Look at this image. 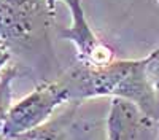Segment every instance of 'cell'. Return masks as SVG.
<instances>
[{"instance_id":"2","label":"cell","mask_w":159,"mask_h":140,"mask_svg":"<svg viewBox=\"0 0 159 140\" xmlns=\"http://www.w3.org/2000/svg\"><path fill=\"white\" fill-rule=\"evenodd\" d=\"M54 5L51 0H0V42L13 49L45 40Z\"/></svg>"},{"instance_id":"9","label":"cell","mask_w":159,"mask_h":140,"mask_svg":"<svg viewBox=\"0 0 159 140\" xmlns=\"http://www.w3.org/2000/svg\"><path fill=\"white\" fill-rule=\"evenodd\" d=\"M156 140H159V127H157V135H156Z\"/></svg>"},{"instance_id":"10","label":"cell","mask_w":159,"mask_h":140,"mask_svg":"<svg viewBox=\"0 0 159 140\" xmlns=\"http://www.w3.org/2000/svg\"><path fill=\"white\" fill-rule=\"evenodd\" d=\"M51 2H52V3H56V2H59V0H51ZM61 2H64V0H61Z\"/></svg>"},{"instance_id":"3","label":"cell","mask_w":159,"mask_h":140,"mask_svg":"<svg viewBox=\"0 0 159 140\" xmlns=\"http://www.w3.org/2000/svg\"><path fill=\"white\" fill-rule=\"evenodd\" d=\"M64 3L70 11L72 22L70 25L59 30V37L75 45L78 62L86 65H102L113 61V49L92 30L81 0H64Z\"/></svg>"},{"instance_id":"8","label":"cell","mask_w":159,"mask_h":140,"mask_svg":"<svg viewBox=\"0 0 159 140\" xmlns=\"http://www.w3.org/2000/svg\"><path fill=\"white\" fill-rule=\"evenodd\" d=\"M11 57H13V49L7 43L0 42V73L10 65Z\"/></svg>"},{"instance_id":"7","label":"cell","mask_w":159,"mask_h":140,"mask_svg":"<svg viewBox=\"0 0 159 140\" xmlns=\"http://www.w3.org/2000/svg\"><path fill=\"white\" fill-rule=\"evenodd\" d=\"M145 61V72L151 83V86L154 88V91L159 94V46L151 51L148 56L143 57Z\"/></svg>"},{"instance_id":"5","label":"cell","mask_w":159,"mask_h":140,"mask_svg":"<svg viewBox=\"0 0 159 140\" xmlns=\"http://www.w3.org/2000/svg\"><path fill=\"white\" fill-rule=\"evenodd\" d=\"M19 69L16 65H8L0 73V135L7 120L8 110L13 104V81L18 76Z\"/></svg>"},{"instance_id":"4","label":"cell","mask_w":159,"mask_h":140,"mask_svg":"<svg viewBox=\"0 0 159 140\" xmlns=\"http://www.w3.org/2000/svg\"><path fill=\"white\" fill-rule=\"evenodd\" d=\"M151 124L142 110L124 97H111L105 123V140H137L140 129Z\"/></svg>"},{"instance_id":"6","label":"cell","mask_w":159,"mask_h":140,"mask_svg":"<svg viewBox=\"0 0 159 140\" xmlns=\"http://www.w3.org/2000/svg\"><path fill=\"white\" fill-rule=\"evenodd\" d=\"M16 140H65V138L59 126L46 123L43 126L37 127V129L18 137Z\"/></svg>"},{"instance_id":"1","label":"cell","mask_w":159,"mask_h":140,"mask_svg":"<svg viewBox=\"0 0 159 140\" xmlns=\"http://www.w3.org/2000/svg\"><path fill=\"white\" fill-rule=\"evenodd\" d=\"M70 94L61 78L38 83L29 94L11 104L0 140H16L49 121L61 105L69 104Z\"/></svg>"}]
</instances>
